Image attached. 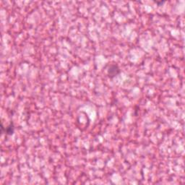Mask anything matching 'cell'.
I'll list each match as a JSON object with an SVG mask.
<instances>
[{
    "instance_id": "obj_2",
    "label": "cell",
    "mask_w": 185,
    "mask_h": 185,
    "mask_svg": "<svg viewBox=\"0 0 185 185\" xmlns=\"http://www.w3.org/2000/svg\"><path fill=\"white\" fill-rule=\"evenodd\" d=\"M119 72H120V70H119V67L117 65H111L109 68V70H108V74H109V78H113L114 77L117 76Z\"/></svg>"
},
{
    "instance_id": "obj_1",
    "label": "cell",
    "mask_w": 185,
    "mask_h": 185,
    "mask_svg": "<svg viewBox=\"0 0 185 185\" xmlns=\"http://www.w3.org/2000/svg\"><path fill=\"white\" fill-rule=\"evenodd\" d=\"M15 131V127H14V124H13L12 122H11L9 126L5 128L4 127L3 124H2V133H5L7 135H12L14 133Z\"/></svg>"
}]
</instances>
